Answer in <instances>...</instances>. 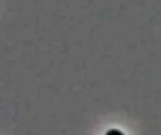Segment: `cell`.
I'll return each instance as SVG.
<instances>
[]
</instances>
